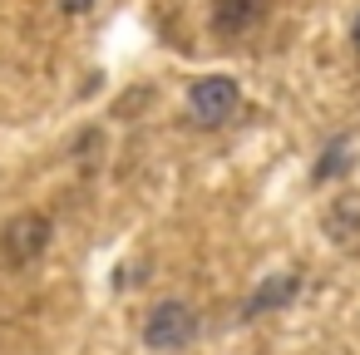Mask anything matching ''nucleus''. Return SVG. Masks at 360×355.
<instances>
[{"mask_svg": "<svg viewBox=\"0 0 360 355\" xmlns=\"http://www.w3.org/2000/svg\"><path fill=\"white\" fill-rule=\"evenodd\" d=\"M50 237H55L50 217L35 212V207H25V212H15L6 227H0V257H6V266H30V262L45 257Z\"/></svg>", "mask_w": 360, "mask_h": 355, "instance_id": "obj_1", "label": "nucleus"}, {"mask_svg": "<svg viewBox=\"0 0 360 355\" xmlns=\"http://www.w3.org/2000/svg\"><path fill=\"white\" fill-rule=\"evenodd\" d=\"M242 104V89L232 75H202L193 89H188V114L198 129H222Z\"/></svg>", "mask_w": 360, "mask_h": 355, "instance_id": "obj_2", "label": "nucleus"}, {"mask_svg": "<svg viewBox=\"0 0 360 355\" xmlns=\"http://www.w3.org/2000/svg\"><path fill=\"white\" fill-rule=\"evenodd\" d=\"M193 335H198V316H193L188 301H158V306L148 311V321H143V345L158 350V355L183 350Z\"/></svg>", "mask_w": 360, "mask_h": 355, "instance_id": "obj_3", "label": "nucleus"}, {"mask_svg": "<svg viewBox=\"0 0 360 355\" xmlns=\"http://www.w3.org/2000/svg\"><path fill=\"white\" fill-rule=\"evenodd\" d=\"M262 15H266V0H212V35L217 40L247 35Z\"/></svg>", "mask_w": 360, "mask_h": 355, "instance_id": "obj_4", "label": "nucleus"}, {"mask_svg": "<svg viewBox=\"0 0 360 355\" xmlns=\"http://www.w3.org/2000/svg\"><path fill=\"white\" fill-rule=\"evenodd\" d=\"M296 271H281V276H266L262 286H257V296L247 301V316H262V311H281L291 296H296Z\"/></svg>", "mask_w": 360, "mask_h": 355, "instance_id": "obj_5", "label": "nucleus"}, {"mask_svg": "<svg viewBox=\"0 0 360 355\" xmlns=\"http://www.w3.org/2000/svg\"><path fill=\"white\" fill-rule=\"evenodd\" d=\"M326 232H330L335 242H350V237L360 232V193H340V198L330 202V212H326Z\"/></svg>", "mask_w": 360, "mask_h": 355, "instance_id": "obj_6", "label": "nucleus"}, {"mask_svg": "<svg viewBox=\"0 0 360 355\" xmlns=\"http://www.w3.org/2000/svg\"><path fill=\"white\" fill-rule=\"evenodd\" d=\"M350 168V138H335L326 153H321V163H316V183H326V178H335V173H345Z\"/></svg>", "mask_w": 360, "mask_h": 355, "instance_id": "obj_7", "label": "nucleus"}, {"mask_svg": "<svg viewBox=\"0 0 360 355\" xmlns=\"http://www.w3.org/2000/svg\"><path fill=\"white\" fill-rule=\"evenodd\" d=\"M55 6H60L65 15H84V11H94V0H55Z\"/></svg>", "mask_w": 360, "mask_h": 355, "instance_id": "obj_8", "label": "nucleus"}, {"mask_svg": "<svg viewBox=\"0 0 360 355\" xmlns=\"http://www.w3.org/2000/svg\"><path fill=\"white\" fill-rule=\"evenodd\" d=\"M350 45H355V55H360V15H355V25H350Z\"/></svg>", "mask_w": 360, "mask_h": 355, "instance_id": "obj_9", "label": "nucleus"}]
</instances>
